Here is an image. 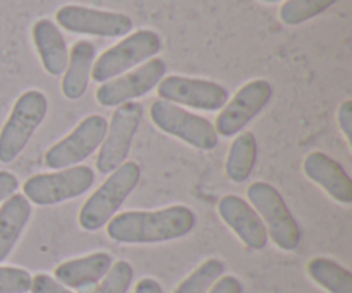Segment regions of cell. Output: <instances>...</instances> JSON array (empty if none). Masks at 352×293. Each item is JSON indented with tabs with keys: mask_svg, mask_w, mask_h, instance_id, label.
I'll use <instances>...</instances> for the list:
<instances>
[{
	"mask_svg": "<svg viewBox=\"0 0 352 293\" xmlns=\"http://www.w3.org/2000/svg\"><path fill=\"white\" fill-rule=\"evenodd\" d=\"M134 278V270L127 261H117L98 285L95 293H127Z\"/></svg>",
	"mask_w": 352,
	"mask_h": 293,
	"instance_id": "obj_24",
	"label": "cell"
},
{
	"mask_svg": "<svg viewBox=\"0 0 352 293\" xmlns=\"http://www.w3.org/2000/svg\"><path fill=\"white\" fill-rule=\"evenodd\" d=\"M107 122L102 115H88L65 137L57 141L45 153V165L52 170L76 167L100 150L105 139Z\"/></svg>",
	"mask_w": 352,
	"mask_h": 293,
	"instance_id": "obj_9",
	"label": "cell"
},
{
	"mask_svg": "<svg viewBox=\"0 0 352 293\" xmlns=\"http://www.w3.org/2000/svg\"><path fill=\"white\" fill-rule=\"evenodd\" d=\"M165 72H167V64L162 58H150L133 71L100 84L95 93L96 102L107 108L134 102L153 91L158 82L165 78Z\"/></svg>",
	"mask_w": 352,
	"mask_h": 293,
	"instance_id": "obj_12",
	"label": "cell"
},
{
	"mask_svg": "<svg viewBox=\"0 0 352 293\" xmlns=\"http://www.w3.org/2000/svg\"><path fill=\"white\" fill-rule=\"evenodd\" d=\"M55 21L69 33L100 38L127 36L133 31V19L127 14L91 9L74 3L62 5L55 12Z\"/></svg>",
	"mask_w": 352,
	"mask_h": 293,
	"instance_id": "obj_13",
	"label": "cell"
},
{
	"mask_svg": "<svg viewBox=\"0 0 352 293\" xmlns=\"http://www.w3.org/2000/svg\"><path fill=\"white\" fill-rule=\"evenodd\" d=\"M208 293H244V287L239 278L227 274V277H220Z\"/></svg>",
	"mask_w": 352,
	"mask_h": 293,
	"instance_id": "obj_28",
	"label": "cell"
},
{
	"mask_svg": "<svg viewBox=\"0 0 352 293\" xmlns=\"http://www.w3.org/2000/svg\"><path fill=\"white\" fill-rule=\"evenodd\" d=\"M31 34L45 72L54 78L64 74L69 50L64 34L60 33L57 24L50 19H40L34 23Z\"/></svg>",
	"mask_w": 352,
	"mask_h": 293,
	"instance_id": "obj_18",
	"label": "cell"
},
{
	"mask_svg": "<svg viewBox=\"0 0 352 293\" xmlns=\"http://www.w3.org/2000/svg\"><path fill=\"white\" fill-rule=\"evenodd\" d=\"M309 278L329 293H352V274L329 257H313L306 266Z\"/></svg>",
	"mask_w": 352,
	"mask_h": 293,
	"instance_id": "obj_21",
	"label": "cell"
},
{
	"mask_svg": "<svg viewBox=\"0 0 352 293\" xmlns=\"http://www.w3.org/2000/svg\"><path fill=\"white\" fill-rule=\"evenodd\" d=\"M150 119L162 132L195 150L212 151L219 146V134L208 119L188 112L174 103L155 99L150 105Z\"/></svg>",
	"mask_w": 352,
	"mask_h": 293,
	"instance_id": "obj_6",
	"label": "cell"
},
{
	"mask_svg": "<svg viewBox=\"0 0 352 293\" xmlns=\"http://www.w3.org/2000/svg\"><path fill=\"white\" fill-rule=\"evenodd\" d=\"M337 0H285L278 10V17L285 26H299L329 10Z\"/></svg>",
	"mask_w": 352,
	"mask_h": 293,
	"instance_id": "obj_23",
	"label": "cell"
},
{
	"mask_svg": "<svg viewBox=\"0 0 352 293\" xmlns=\"http://www.w3.org/2000/svg\"><path fill=\"white\" fill-rule=\"evenodd\" d=\"M260 2H265V3H274V2H280V0H260Z\"/></svg>",
	"mask_w": 352,
	"mask_h": 293,
	"instance_id": "obj_31",
	"label": "cell"
},
{
	"mask_svg": "<svg viewBox=\"0 0 352 293\" xmlns=\"http://www.w3.org/2000/svg\"><path fill=\"white\" fill-rule=\"evenodd\" d=\"M219 215L248 249L261 250L267 247V226L253 206L243 198L234 194L223 196L219 201Z\"/></svg>",
	"mask_w": 352,
	"mask_h": 293,
	"instance_id": "obj_14",
	"label": "cell"
},
{
	"mask_svg": "<svg viewBox=\"0 0 352 293\" xmlns=\"http://www.w3.org/2000/svg\"><path fill=\"white\" fill-rule=\"evenodd\" d=\"M30 271L16 266H0V293H28L31 288Z\"/></svg>",
	"mask_w": 352,
	"mask_h": 293,
	"instance_id": "obj_25",
	"label": "cell"
},
{
	"mask_svg": "<svg viewBox=\"0 0 352 293\" xmlns=\"http://www.w3.org/2000/svg\"><path fill=\"white\" fill-rule=\"evenodd\" d=\"M302 172L311 182L318 184L339 204H352V180L342 165L322 151H313L305 158Z\"/></svg>",
	"mask_w": 352,
	"mask_h": 293,
	"instance_id": "obj_15",
	"label": "cell"
},
{
	"mask_svg": "<svg viewBox=\"0 0 352 293\" xmlns=\"http://www.w3.org/2000/svg\"><path fill=\"white\" fill-rule=\"evenodd\" d=\"M144 108L141 103L129 102L116 106L107 127L105 139L96 156V170L102 175L112 174L129 156L133 139L143 120Z\"/></svg>",
	"mask_w": 352,
	"mask_h": 293,
	"instance_id": "obj_8",
	"label": "cell"
},
{
	"mask_svg": "<svg viewBox=\"0 0 352 293\" xmlns=\"http://www.w3.org/2000/svg\"><path fill=\"white\" fill-rule=\"evenodd\" d=\"M113 259L109 253H93L78 259L65 261L54 271V278L65 288H86L105 278Z\"/></svg>",
	"mask_w": 352,
	"mask_h": 293,
	"instance_id": "obj_16",
	"label": "cell"
},
{
	"mask_svg": "<svg viewBox=\"0 0 352 293\" xmlns=\"http://www.w3.org/2000/svg\"><path fill=\"white\" fill-rule=\"evenodd\" d=\"M96 58V48L91 41H76L69 51L67 65L62 74L60 91L71 102L82 98L88 89L91 69Z\"/></svg>",
	"mask_w": 352,
	"mask_h": 293,
	"instance_id": "obj_17",
	"label": "cell"
},
{
	"mask_svg": "<svg viewBox=\"0 0 352 293\" xmlns=\"http://www.w3.org/2000/svg\"><path fill=\"white\" fill-rule=\"evenodd\" d=\"M31 218V202L16 192L0 206V263L9 257Z\"/></svg>",
	"mask_w": 352,
	"mask_h": 293,
	"instance_id": "obj_19",
	"label": "cell"
},
{
	"mask_svg": "<svg viewBox=\"0 0 352 293\" xmlns=\"http://www.w3.org/2000/svg\"><path fill=\"white\" fill-rule=\"evenodd\" d=\"M248 199L267 226L268 239L285 253L298 249L301 244V226L280 192L268 182H253L248 187Z\"/></svg>",
	"mask_w": 352,
	"mask_h": 293,
	"instance_id": "obj_5",
	"label": "cell"
},
{
	"mask_svg": "<svg viewBox=\"0 0 352 293\" xmlns=\"http://www.w3.org/2000/svg\"><path fill=\"white\" fill-rule=\"evenodd\" d=\"M226 273V264L217 257L199 264L188 278L181 281L174 293H208L215 281Z\"/></svg>",
	"mask_w": 352,
	"mask_h": 293,
	"instance_id": "obj_22",
	"label": "cell"
},
{
	"mask_svg": "<svg viewBox=\"0 0 352 293\" xmlns=\"http://www.w3.org/2000/svg\"><path fill=\"white\" fill-rule=\"evenodd\" d=\"M337 122H339L340 132L346 137L347 144L352 148V102L344 99L337 112Z\"/></svg>",
	"mask_w": 352,
	"mask_h": 293,
	"instance_id": "obj_27",
	"label": "cell"
},
{
	"mask_svg": "<svg viewBox=\"0 0 352 293\" xmlns=\"http://www.w3.org/2000/svg\"><path fill=\"white\" fill-rule=\"evenodd\" d=\"M134 293H164L162 290L160 283L153 278H143L136 283V288H134Z\"/></svg>",
	"mask_w": 352,
	"mask_h": 293,
	"instance_id": "obj_30",
	"label": "cell"
},
{
	"mask_svg": "<svg viewBox=\"0 0 352 293\" xmlns=\"http://www.w3.org/2000/svg\"><path fill=\"white\" fill-rule=\"evenodd\" d=\"M95 172L86 165L38 174L23 185V196L36 206H55L79 198L91 189Z\"/></svg>",
	"mask_w": 352,
	"mask_h": 293,
	"instance_id": "obj_7",
	"label": "cell"
},
{
	"mask_svg": "<svg viewBox=\"0 0 352 293\" xmlns=\"http://www.w3.org/2000/svg\"><path fill=\"white\" fill-rule=\"evenodd\" d=\"M274 96V88L265 79H253L237 89L236 95L223 105L215 120L219 137H234L256 119Z\"/></svg>",
	"mask_w": 352,
	"mask_h": 293,
	"instance_id": "obj_10",
	"label": "cell"
},
{
	"mask_svg": "<svg viewBox=\"0 0 352 293\" xmlns=\"http://www.w3.org/2000/svg\"><path fill=\"white\" fill-rule=\"evenodd\" d=\"M196 226V215L184 204L157 211H124L107 223V235L119 244H162L186 237Z\"/></svg>",
	"mask_w": 352,
	"mask_h": 293,
	"instance_id": "obj_1",
	"label": "cell"
},
{
	"mask_svg": "<svg viewBox=\"0 0 352 293\" xmlns=\"http://www.w3.org/2000/svg\"><path fill=\"white\" fill-rule=\"evenodd\" d=\"M157 93L158 99L203 112L222 110L229 102V91L226 86L210 79L186 75H167L158 82Z\"/></svg>",
	"mask_w": 352,
	"mask_h": 293,
	"instance_id": "obj_11",
	"label": "cell"
},
{
	"mask_svg": "<svg viewBox=\"0 0 352 293\" xmlns=\"http://www.w3.org/2000/svg\"><path fill=\"white\" fill-rule=\"evenodd\" d=\"M160 51V34L151 30H138L124 36V40L103 51L98 58H95L91 79L98 84H103L110 79H116L133 71L150 58L157 57Z\"/></svg>",
	"mask_w": 352,
	"mask_h": 293,
	"instance_id": "obj_4",
	"label": "cell"
},
{
	"mask_svg": "<svg viewBox=\"0 0 352 293\" xmlns=\"http://www.w3.org/2000/svg\"><path fill=\"white\" fill-rule=\"evenodd\" d=\"M141 178V168L136 161H124L119 168L109 174L102 185L89 196L79 211V226L86 232H96L103 228L131 192L136 189Z\"/></svg>",
	"mask_w": 352,
	"mask_h": 293,
	"instance_id": "obj_2",
	"label": "cell"
},
{
	"mask_svg": "<svg viewBox=\"0 0 352 293\" xmlns=\"http://www.w3.org/2000/svg\"><path fill=\"white\" fill-rule=\"evenodd\" d=\"M258 160L256 137L250 130H243L234 137L226 160V175L234 184H243L253 174Z\"/></svg>",
	"mask_w": 352,
	"mask_h": 293,
	"instance_id": "obj_20",
	"label": "cell"
},
{
	"mask_svg": "<svg viewBox=\"0 0 352 293\" xmlns=\"http://www.w3.org/2000/svg\"><path fill=\"white\" fill-rule=\"evenodd\" d=\"M31 293H72L69 288H65L64 285L58 283L55 278H52L50 274L40 273L36 277L31 278Z\"/></svg>",
	"mask_w": 352,
	"mask_h": 293,
	"instance_id": "obj_26",
	"label": "cell"
},
{
	"mask_svg": "<svg viewBox=\"0 0 352 293\" xmlns=\"http://www.w3.org/2000/svg\"><path fill=\"white\" fill-rule=\"evenodd\" d=\"M19 189V180L14 174L7 170H0V204L14 196Z\"/></svg>",
	"mask_w": 352,
	"mask_h": 293,
	"instance_id": "obj_29",
	"label": "cell"
},
{
	"mask_svg": "<svg viewBox=\"0 0 352 293\" xmlns=\"http://www.w3.org/2000/svg\"><path fill=\"white\" fill-rule=\"evenodd\" d=\"M47 112L48 99L38 89H28L16 99L0 129V163H12L23 153Z\"/></svg>",
	"mask_w": 352,
	"mask_h": 293,
	"instance_id": "obj_3",
	"label": "cell"
}]
</instances>
